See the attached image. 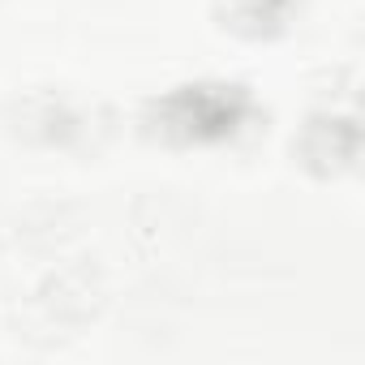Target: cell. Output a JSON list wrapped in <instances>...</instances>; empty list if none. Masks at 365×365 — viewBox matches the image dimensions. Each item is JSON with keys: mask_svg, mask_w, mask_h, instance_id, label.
Instances as JSON below:
<instances>
[{"mask_svg": "<svg viewBox=\"0 0 365 365\" xmlns=\"http://www.w3.org/2000/svg\"><path fill=\"white\" fill-rule=\"evenodd\" d=\"M254 103L241 86H180L172 95H163L159 103H150L146 125L176 146H211L232 138L245 120H250Z\"/></svg>", "mask_w": 365, "mask_h": 365, "instance_id": "obj_1", "label": "cell"}]
</instances>
